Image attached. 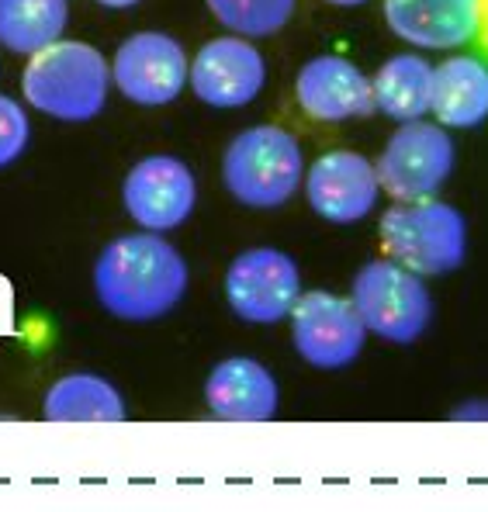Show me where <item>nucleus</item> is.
<instances>
[{"mask_svg":"<svg viewBox=\"0 0 488 512\" xmlns=\"http://www.w3.org/2000/svg\"><path fill=\"white\" fill-rule=\"evenodd\" d=\"M28 142H32V118H28L25 104L0 94V170L18 163Z\"/></svg>","mask_w":488,"mask_h":512,"instance_id":"412c9836","label":"nucleus"},{"mask_svg":"<svg viewBox=\"0 0 488 512\" xmlns=\"http://www.w3.org/2000/svg\"><path fill=\"white\" fill-rule=\"evenodd\" d=\"M267 84V63L253 39L222 35L198 49L187 70V87L208 108H246Z\"/></svg>","mask_w":488,"mask_h":512,"instance_id":"9b49d317","label":"nucleus"},{"mask_svg":"<svg viewBox=\"0 0 488 512\" xmlns=\"http://www.w3.org/2000/svg\"><path fill=\"white\" fill-rule=\"evenodd\" d=\"M378 194L381 180L374 163L360 153H350V149L322 153L309 167V177H305L309 208L333 225L364 222L378 205Z\"/></svg>","mask_w":488,"mask_h":512,"instance_id":"f8f14e48","label":"nucleus"},{"mask_svg":"<svg viewBox=\"0 0 488 512\" xmlns=\"http://www.w3.org/2000/svg\"><path fill=\"white\" fill-rule=\"evenodd\" d=\"M101 7H111V11H129V7L142 4V0H97Z\"/></svg>","mask_w":488,"mask_h":512,"instance_id":"5701e85b","label":"nucleus"},{"mask_svg":"<svg viewBox=\"0 0 488 512\" xmlns=\"http://www.w3.org/2000/svg\"><path fill=\"white\" fill-rule=\"evenodd\" d=\"M225 191L246 208H281L305 180V156L291 132L277 125L243 128L222 156Z\"/></svg>","mask_w":488,"mask_h":512,"instance_id":"7ed1b4c3","label":"nucleus"},{"mask_svg":"<svg viewBox=\"0 0 488 512\" xmlns=\"http://www.w3.org/2000/svg\"><path fill=\"white\" fill-rule=\"evenodd\" d=\"M187 263L163 232H129L111 239L94 263V295L122 322H156L180 305Z\"/></svg>","mask_w":488,"mask_h":512,"instance_id":"f257e3e1","label":"nucleus"},{"mask_svg":"<svg viewBox=\"0 0 488 512\" xmlns=\"http://www.w3.org/2000/svg\"><path fill=\"white\" fill-rule=\"evenodd\" d=\"M385 21L409 49L447 52L478 39L482 4L478 0H385Z\"/></svg>","mask_w":488,"mask_h":512,"instance_id":"4468645a","label":"nucleus"},{"mask_svg":"<svg viewBox=\"0 0 488 512\" xmlns=\"http://www.w3.org/2000/svg\"><path fill=\"white\" fill-rule=\"evenodd\" d=\"M70 0H0V45L14 56H32L63 39Z\"/></svg>","mask_w":488,"mask_h":512,"instance_id":"6ab92c4d","label":"nucleus"},{"mask_svg":"<svg viewBox=\"0 0 488 512\" xmlns=\"http://www.w3.org/2000/svg\"><path fill=\"white\" fill-rule=\"evenodd\" d=\"M374 170H378L381 191H388L395 201L433 198L454 173L450 128L423 122V118L402 122L399 132H392Z\"/></svg>","mask_w":488,"mask_h":512,"instance_id":"423d86ee","label":"nucleus"},{"mask_svg":"<svg viewBox=\"0 0 488 512\" xmlns=\"http://www.w3.org/2000/svg\"><path fill=\"white\" fill-rule=\"evenodd\" d=\"M374 111L392 122H416L430 115L433 104V66L419 52H395L371 77Z\"/></svg>","mask_w":488,"mask_h":512,"instance_id":"f3484780","label":"nucleus"},{"mask_svg":"<svg viewBox=\"0 0 488 512\" xmlns=\"http://www.w3.org/2000/svg\"><path fill=\"white\" fill-rule=\"evenodd\" d=\"M288 319L298 357L319 371H343L364 353L367 326L350 298L333 291H302Z\"/></svg>","mask_w":488,"mask_h":512,"instance_id":"6e6552de","label":"nucleus"},{"mask_svg":"<svg viewBox=\"0 0 488 512\" xmlns=\"http://www.w3.org/2000/svg\"><path fill=\"white\" fill-rule=\"evenodd\" d=\"M478 4H482V28H478V39H482L488 49V0H478Z\"/></svg>","mask_w":488,"mask_h":512,"instance_id":"b1692460","label":"nucleus"},{"mask_svg":"<svg viewBox=\"0 0 488 512\" xmlns=\"http://www.w3.org/2000/svg\"><path fill=\"white\" fill-rule=\"evenodd\" d=\"M208 412L222 423H267L277 416L281 388L253 357H225L205 381Z\"/></svg>","mask_w":488,"mask_h":512,"instance_id":"2eb2a0df","label":"nucleus"},{"mask_svg":"<svg viewBox=\"0 0 488 512\" xmlns=\"http://www.w3.org/2000/svg\"><path fill=\"white\" fill-rule=\"evenodd\" d=\"M437 125L468 132L488 122V63L471 52H454L433 66V104Z\"/></svg>","mask_w":488,"mask_h":512,"instance_id":"dca6fc26","label":"nucleus"},{"mask_svg":"<svg viewBox=\"0 0 488 512\" xmlns=\"http://www.w3.org/2000/svg\"><path fill=\"white\" fill-rule=\"evenodd\" d=\"M212 18L243 39H270L295 14L298 0H205Z\"/></svg>","mask_w":488,"mask_h":512,"instance_id":"aec40b11","label":"nucleus"},{"mask_svg":"<svg viewBox=\"0 0 488 512\" xmlns=\"http://www.w3.org/2000/svg\"><path fill=\"white\" fill-rule=\"evenodd\" d=\"M21 94L35 111L56 122H90L111 94V63L101 49L77 39H56L28 56Z\"/></svg>","mask_w":488,"mask_h":512,"instance_id":"f03ea898","label":"nucleus"},{"mask_svg":"<svg viewBox=\"0 0 488 512\" xmlns=\"http://www.w3.org/2000/svg\"><path fill=\"white\" fill-rule=\"evenodd\" d=\"M295 101L315 122H350L374 111L371 77L347 56H312L295 77Z\"/></svg>","mask_w":488,"mask_h":512,"instance_id":"ddd939ff","label":"nucleus"},{"mask_svg":"<svg viewBox=\"0 0 488 512\" xmlns=\"http://www.w3.org/2000/svg\"><path fill=\"white\" fill-rule=\"evenodd\" d=\"M42 416L49 423H122L125 402L101 374H66L45 391Z\"/></svg>","mask_w":488,"mask_h":512,"instance_id":"a211bd4d","label":"nucleus"},{"mask_svg":"<svg viewBox=\"0 0 488 512\" xmlns=\"http://www.w3.org/2000/svg\"><path fill=\"white\" fill-rule=\"evenodd\" d=\"M381 243L395 263L419 277H444L461 270L468 256V222L447 201H399L381 215Z\"/></svg>","mask_w":488,"mask_h":512,"instance_id":"20e7f679","label":"nucleus"},{"mask_svg":"<svg viewBox=\"0 0 488 512\" xmlns=\"http://www.w3.org/2000/svg\"><path fill=\"white\" fill-rule=\"evenodd\" d=\"M450 419H457V423H482V419H488V402H468V405H461V409H457Z\"/></svg>","mask_w":488,"mask_h":512,"instance_id":"4be33fe9","label":"nucleus"},{"mask_svg":"<svg viewBox=\"0 0 488 512\" xmlns=\"http://www.w3.org/2000/svg\"><path fill=\"white\" fill-rule=\"evenodd\" d=\"M302 295V274L288 253L274 246L243 250L225 270V301L250 326H277Z\"/></svg>","mask_w":488,"mask_h":512,"instance_id":"0eeeda50","label":"nucleus"},{"mask_svg":"<svg viewBox=\"0 0 488 512\" xmlns=\"http://www.w3.org/2000/svg\"><path fill=\"white\" fill-rule=\"evenodd\" d=\"M326 4H336V7H360V4H367V0H326Z\"/></svg>","mask_w":488,"mask_h":512,"instance_id":"393cba45","label":"nucleus"},{"mask_svg":"<svg viewBox=\"0 0 488 512\" xmlns=\"http://www.w3.org/2000/svg\"><path fill=\"white\" fill-rule=\"evenodd\" d=\"M122 205L146 232H170L191 218L198 205V177L177 156H146L122 184Z\"/></svg>","mask_w":488,"mask_h":512,"instance_id":"9d476101","label":"nucleus"},{"mask_svg":"<svg viewBox=\"0 0 488 512\" xmlns=\"http://www.w3.org/2000/svg\"><path fill=\"white\" fill-rule=\"evenodd\" d=\"M184 45L167 32H135L115 49L111 59V84L129 104L139 108H163L177 101L187 87Z\"/></svg>","mask_w":488,"mask_h":512,"instance_id":"1a4fd4ad","label":"nucleus"},{"mask_svg":"<svg viewBox=\"0 0 488 512\" xmlns=\"http://www.w3.org/2000/svg\"><path fill=\"white\" fill-rule=\"evenodd\" d=\"M350 301L364 319L367 333L399 346L416 343L433 319V298L423 277L395 263L392 256H381L357 270Z\"/></svg>","mask_w":488,"mask_h":512,"instance_id":"39448f33","label":"nucleus"}]
</instances>
